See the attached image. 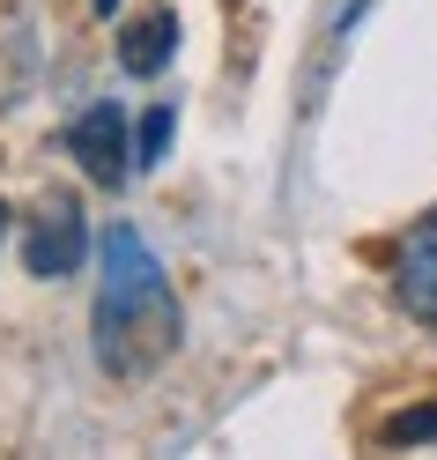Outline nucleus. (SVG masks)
Here are the masks:
<instances>
[{"instance_id":"obj_1","label":"nucleus","mask_w":437,"mask_h":460,"mask_svg":"<svg viewBox=\"0 0 437 460\" xmlns=\"http://www.w3.org/2000/svg\"><path fill=\"white\" fill-rule=\"evenodd\" d=\"M179 297H170V275L149 252L134 223L104 230V282H97V364L111 379H141L179 349Z\"/></svg>"},{"instance_id":"obj_2","label":"nucleus","mask_w":437,"mask_h":460,"mask_svg":"<svg viewBox=\"0 0 437 460\" xmlns=\"http://www.w3.org/2000/svg\"><path fill=\"white\" fill-rule=\"evenodd\" d=\"M67 156L82 164V179H97V186H127L134 179V134H127V111L119 104H90V111H74V127H67Z\"/></svg>"},{"instance_id":"obj_3","label":"nucleus","mask_w":437,"mask_h":460,"mask_svg":"<svg viewBox=\"0 0 437 460\" xmlns=\"http://www.w3.org/2000/svg\"><path fill=\"white\" fill-rule=\"evenodd\" d=\"M82 252H90L82 200H74V193H45V208L31 216V230H22V261H31V275L67 282V275L82 268Z\"/></svg>"},{"instance_id":"obj_4","label":"nucleus","mask_w":437,"mask_h":460,"mask_svg":"<svg viewBox=\"0 0 437 460\" xmlns=\"http://www.w3.org/2000/svg\"><path fill=\"white\" fill-rule=\"evenodd\" d=\"M393 297L407 305V320L437 327V208L407 230L400 252H393Z\"/></svg>"},{"instance_id":"obj_5","label":"nucleus","mask_w":437,"mask_h":460,"mask_svg":"<svg viewBox=\"0 0 437 460\" xmlns=\"http://www.w3.org/2000/svg\"><path fill=\"white\" fill-rule=\"evenodd\" d=\"M170 52H179V15H170V8H149L141 22H127V38H119V67H127L134 82H149V75L170 67Z\"/></svg>"},{"instance_id":"obj_6","label":"nucleus","mask_w":437,"mask_h":460,"mask_svg":"<svg viewBox=\"0 0 437 460\" xmlns=\"http://www.w3.org/2000/svg\"><path fill=\"white\" fill-rule=\"evenodd\" d=\"M170 127H179V119H170V104H149V119L134 127V164L141 171H156L170 156Z\"/></svg>"},{"instance_id":"obj_7","label":"nucleus","mask_w":437,"mask_h":460,"mask_svg":"<svg viewBox=\"0 0 437 460\" xmlns=\"http://www.w3.org/2000/svg\"><path fill=\"white\" fill-rule=\"evenodd\" d=\"M378 438H386V446H430V438H437V401L386 416V423H378Z\"/></svg>"},{"instance_id":"obj_8","label":"nucleus","mask_w":437,"mask_h":460,"mask_svg":"<svg viewBox=\"0 0 437 460\" xmlns=\"http://www.w3.org/2000/svg\"><path fill=\"white\" fill-rule=\"evenodd\" d=\"M90 8H97V15H111V8H119V0H90Z\"/></svg>"},{"instance_id":"obj_9","label":"nucleus","mask_w":437,"mask_h":460,"mask_svg":"<svg viewBox=\"0 0 437 460\" xmlns=\"http://www.w3.org/2000/svg\"><path fill=\"white\" fill-rule=\"evenodd\" d=\"M0 245H8V208H0Z\"/></svg>"}]
</instances>
